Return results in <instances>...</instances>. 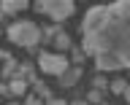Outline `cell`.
I'll return each mask as SVG.
<instances>
[{
  "label": "cell",
  "instance_id": "obj_1",
  "mask_svg": "<svg viewBox=\"0 0 130 105\" xmlns=\"http://www.w3.org/2000/svg\"><path fill=\"white\" fill-rule=\"evenodd\" d=\"M81 51L95 59L98 70H130V0L92 6L81 22Z\"/></svg>",
  "mask_w": 130,
  "mask_h": 105
},
{
  "label": "cell",
  "instance_id": "obj_2",
  "mask_svg": "<svg viewBox=\"0 0 130 105\" xmlns=\"http://www.w3.org/2000/svg\"><path fill=\"white\" fill-rule=\"evenodd\" d=\"M8 40L16 43V46H24V48H35L41 40V30L32 22H14L8 27Z\"/></svg>",
  "mask_w": 130,
  "mask_h": 105
},
{
  "label": "cell",
  "instance_id": "obj_3",
  "mask_svg": "<svg viewBox=\"0 0 130 105\" xmlns=\"http://www.w3.org/2000/svg\"><path fill=\"white\" fill-rule=\"evenodd\" d=\"M73 3L71 0H38V3H35V11H41V14H46L49 19H52V22H65V19H68V16L73 14Z\"/></svg>",
  "mask_w": 130,
  "mask_h": 105
},
{
  "label": "cell",
  "instance_id": "obj_4",
  "mask_svg": "<svg viewBox=\"0 0 130 105\" xmlns=\"http://www.w3.org/2000/svg\"><path fill=\"white\" fill-rule=\"evenodd\" d=\"M38 67L46 73V75H62V73L68 70V59H65L62 54H46V51H43V54L38 57Z\"/></svg>",
  "mask_w": 130,
  "mask_h": 105
},
{
  "label": "cell",
  "instance_id": "obj_5",
  "mask_svg": "<svg viewBox=\"0 0 130 105\" xmlns=\"http://www.w3.org/2000/svg\"><path fill=\"white\" fill-rule=\"evenodd\" d=\"M24 8H27V0H3L0 3V11L3 14H19Z\"/></svg>",
  "mask_w": 130,
  "mask_h": 105
},
{
  "label": "cell",
  "instance_id": "obj_6",
  "mask_svg": "<svg viewBox=\"0 0 130 105\" xmlns=\"http://www.w3.org/2000/svg\"><path fill=\"white\" fill-rule=\"evenodd\" d=\"M79 75H81V70H79V67H68V70L60 75V84H62V86H73V84L79 81Z\"/></svg>",
  "mask_w": 130,
  "mask_h": 105
},
{
  "label": "cell",
  "instance_id": "obj_7",
  "mask_svg": "<svg viewBox=\"0 0 130 105\" xmlns=\"http://www.w3.org/2000/svg\"><path fill=\"white\" fill-rule=\"evenodd\" d=\"M8 89H11V94H24V92H27V81L11 78V81H8Z\"/></svg>",
  "mask_w": 130,
  "mask_h": 105
},
{
  "label": "cell",
  "instance_id": "obj_8",
  "mask_svg": "<svg viewBox=\"0 0 130 105\" xmlns=\"http://www.w3.org/2000/svg\"><path fill=\"white\" fill-rule=\"evenodd\" d=\"M54 43H57V48H71V38H68L65 32H60V35H57Z\"/></svg>",
  "mask_w": 130,
  "mask_h": 105
},
{
  "label": "cell",
  "instance_id": "obj_9",
  "mask_svg": "<svg viewBox=\"0 0 130 105\" xmlns=\"http://www.w3.org/2000/svg\"><path fill=\"white\" fill-rule=\"evenodd\" d=\"M125 89H127V81H111V92L114 94H125Z\"/></svg>",
  "mask_w": 130,
  "mask_h": 105
},
{
  "label": "cell",
  "instance_id": "obj_10",
  "mask_svg": "<svg viewBox=\"0 0 130 105\" xmlns=\"http://www.w3.org/2000/svg\"><path fill=\"white\" fill-rule=\"evenodd\" d=\"M35 92H38V97H43L46 102H49V100H52V92H49V89L43 86V84H35Z\"/></svg>",
  "mask_w": 130,
  "mask_h": 105
},
{
  "label": "cell",
  "instance_id": "obj_11",
  "mask_svg": "<svg viewBox=\"0 0 130 105\" xmlns=\"http://www.w3.org/2000/svg\"><path fill=\"white\" fill-rule=\"evenodd\" d=\"M41 35H43V40H49V38H57V35H60V30H57V27H46Z\"/></svg>",
  "mask_w": 130,
  "mask_h": 105
},
{
  "label": "cell",
  "instance_id": "obj_12",
  "mask_svg": "<svg viewBox=\"0 0 130 105\" xmlns=\"http://www.w3.org/2000/svg\"><path fill=\"white\" fill-rule=\"evenodd\" d=\"M14 59H11V57H8V62H6V67H3V75H11V73H14Z\"/></svg>",
  "mask_w": 130,
  "mask_h": 105
},
{
  "label": "cell",
  "instance_id": "obj_13",
  "mask_svg": "<svg viewBox=\"0 0 130 105\" xmlns=\"http://www.w3.org/2000/svg\"><path fill=\"white\" fill-rule=\"evenodd\" d=\"M106 86H108V84H106V81L100 78V75H98V78H95V89H98V92H100V89H106Z\"/></svg>",
  "mask_w": 130,
  "mask_h": 105
},
{
  "label": "cell",
  "instance_id": "obj_14",
  "mask_svg": "<svg viewBox=\"0 0 130 105\" xmlns=\"http://www.w3.org/2000/svg\"><path fill=\"white\" fill-rule=\"evenodd\" d=\"M98 100H100V92H98V89H95V92L89 94V102H98Z\"/></svg>",
  "mask_w": 130,
  "mask_h": 105
},
{
  "label": "cell",
  "instance_id": "obj_15",
  "mask_svg": "<svg viewBox=\"0 0 130 105\" xmlns=\"http://www.w3.org/2000/svg\"><path fill=\"white\" fill-rule=\"evenodd\" d=\"M43 105H68L65 100H49V102H43Z\"/></svg>",
  "mask_w": 130,
  "mask_h": 105
},
{
  "label": "cell",
  "instance_id": "obj_16",
  "mask_svg": "<svg viewBox=\"0 0 130 105\" xmlns=\"http://www.w3.org/2000/svg\"><path fill=\"white\" fill-rule=\"evenodd\" d=\"M0 94H11V89H8V84H0Z\"/></svg>",
  "mask_w": 130,
  "mask_h": 105
},
{
  "label": "cell",
  "instance_id": "obj_17",
  "mask_svg": "<svg viewBox=\"0 0 130 105\" xmlns=\"http://www.w3.org/2000/svg\"><path fill=\"white\" fill-rule=\"evenodd\" d=\"M125 100H127V102H130V86L125 89Z\"/></svg>",
  "mask_w": 130,
  "mask_h": 105
},
{
  "label": "cell",
  "instance_id": "obj_18",
  "mask_svg": "<svg viewBox=\"0 0 130 105\" xmlns=\"http://www.w3.org/2000/svg\"><path fill=\"white\" fill-rule=\"evenodd\" d=\"M0 57H6V59H8V54H6V51H0Z\"/></svg>",
  "mask_w": 130,
  "mask_h": 105
},
{
  "label": "cell",
  "instance_id": "obj_19",
  "mask_svg": "<svg viewBox=\"0 0 130 105\" xmlns=\"http://www.w3.org/2000/svg\"><path fill=\"white\" fill-rule=\"evenodd\" d=\"M71 105H87V102H71Z\"/></svg>",
  "mask_w": 130,
  "mask_h": 105
}]
</instances>
